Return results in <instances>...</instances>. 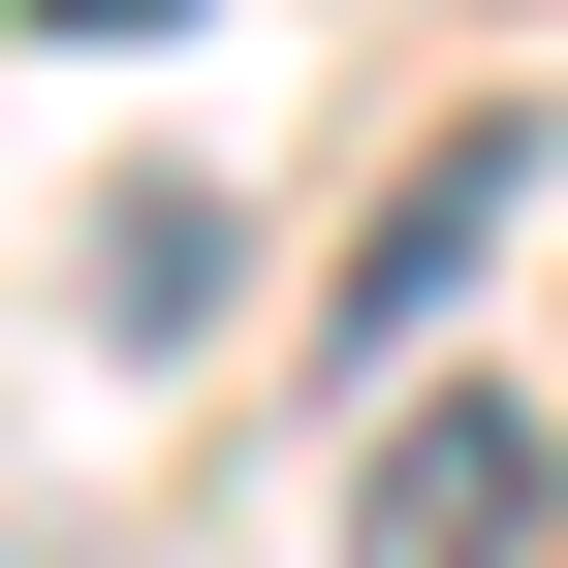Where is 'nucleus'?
<instances>
[{
  "instance_id": "f257e3e1",
  "label": "nucleus",
  "mask_w": 568,
  "mask_h": 568,
  "mask_svg": "<svg viewBox=\"0 0 568 568\" xmlns=\"http://www.w3.org/2000/svg\"><path fill=\"white\" fill-rule=\"evenodd\" d=\"M537 410H474V379H410L379 443H347V568H537Z\"/></svg>"
},
{
  "instance_id": "f03ea898",
  "label": "nucleus",
  "mask_w": 568,
  "mask_h": 568,
  "mask_svg": "<svg viewBox=\"0 0 568 568\" xmlns=\"http://www.w3.org/2000/svg\"><path fill=\"white\" fill-rule=\"evenodd\" d=\"M506 190H537V126H474V159H443V190H410V222H379V284H347V379H379V316H443V253L506 222Z\"/></svg>"
},
{
  "instance_id": "7ed1b4c3",
  "label": "nucleus",
  "mask_w": 568,
  "mask_h": 568,
  "mask_svg": "<svg viewBox=\"0 0 568 568\" xmlns=\"http://www.w3.org/2000/svg\"><path fill=\"white\" fill-rule=\"evenodd\" d=\"M95 316H126V347L222 316V190H126V222H95Z\"/></svg>"
},
{
  "instance_id": "20e7f679",
  "label": "nucleus",
  "mask_w": 568,
  "mask_h": 568,
  "mask_svg": "<svg viewBox=\"0 0 568 568\" xmlns=\"http://www.w3.org/2000/svg\"><path fill=\"white\" fill-rule=\"evenodd\" d=\"M0 32H95V63H126V32H190V0H0Z\"/></svg>"
}]
</instances>
